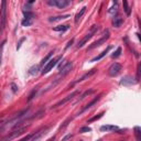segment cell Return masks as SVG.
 <instances>
[{
  "instance_id": "6da1fadb",
  "label": "cell",
  "mask_w": 141,
  "mask_h": 141,
  "mask_svg": "<svg viewBox=\"0 0 141 141\" xmlns=\"http://www.w3.org/2000/svg\"><path fill=\"white\" fill-rule=\"evenodd\" d=\"M7 23V1L1 2L0 7V34L3 32Z\"/></svg>"
},
{
  "instance_id": "7a4b0ae2",
  "label": "cell",
  "mask_w": 141,
  "mask_h": 141,
  "mask_svg": "<svg viewBox=\"0 0 141 141\" xmlns=\"http://www.w3.org/2000/svg\"><path fill=\"white\" fill-rule=\"evenodd\" d=\"M98 29H99V27H98V26H96V24H94V26L92 27V29H90V31H89L88 33H87V34H85L84 38H83V39L80 41V42L77 43V45H76L77 49H81V48L84 46V45H85L87 42H88V40L92 39L93 36H94L95 33H96V32L98 31Z\"/></svg>"
},
{
  "instance_id": "3957f363",
  "label": "cell",
  "mask_w": 141,
  "mask_h": 141,
  "mask_svg": "<svg viewBox=\"0 0 141 141\" xmlns=\"http://www.w3.org/2000/svg\"><path fill=\"white\" fill-rule=\"evenodd\" d=\"M27 130V127H22V128H17V129H14L13 131H11L9 132L6 137H3L2 140L1 141H11V140H13L15 139L17 137H19L20 135H22L24 131Z\"/></svg>"
},
{
  "instance_id": "277c9868",
  "label": "cell",
  "mask_w": 141,
  "mask_h": 141,
  "mask_svg": "<svg viewBox=\"0 0 141 141\" xmlns=\"http://www.w3.org/2000/svg\"><path fill=\"white\" fill-rule=\"evenodd\" d=\"M109 36H110V32H109V30H105V32H104V34H103L101 38L99 39V40H97V41H95V42H93V43L88 46V49H87V50H93V49L97 48V46H100L101 44H104L107 40L109 39Z\"/></svg>"
},
{
  "instance_id": "5b68a950",
  "label": "cell",
  "mask_w": 141,
  "mask_h": 141,
  "mask_svg": "<svg viewBox=\"0 0 141 141\" xmlns=\"http://www.w3.org/2000/svg\"><path fill=\"white\" fill-rule=\"evenodd\" d=\"M61 59H62V56H57V57H55V59L50 60L48 63L44 65V67H43V69H42V72H41V74H42V75H44V74H48L50 71H51V69L57 64V62H59Z\"/></svg>"
},
{
  "instance_id": "8992f818",
  "label": "cell",
  "mask_w": 141,
  "mask_h": 141,
  "mask_svg": "<svg viewBox=\"0 0 141 141\" xmlns=\"http://www.w3.org/2000/svg\"><path fill=\"white\" fill-rule=\"evenodd\" d=\"M46 3L49 6H55L60 9H64L69 5L71 1L69 0H48Z\"/></svg>"
},
{
  "instance_id": "52a82bcc",
  "label": "cell",
  "mask_w": 141,
  "mask_h": 141,
  "mask_svg": "<svg viewBox=\"0 0 141 141\" xmlns=\"http://www.w3.org/2000/svg\"><path fill=\"white\" fill-rule=\"evenodd\" d=\"M77 94H78V92L76 90V92H73L71 95H67V96H66L65 98H63V99H62V100H60L59 103H56L55 105H53V106H52V109H55V108H59V107H61V106H64L66 103H68L69 100H72V99L75 97Z\"/></svg>"
},
{
  "instance_id": "ba28073f",
  "label": "cell",
  "mask_w": 141,
  "mask_h": 141,
  "mask_svg": "<svg viewBox=\"0 0 141 141\" xmlns=\"http://www.w3.org/2000/svg\"><path fill=\"white\" fill-rule=\"evenodd\" d=\"M121 68H122L121 64H119V63H113V64L110 65L109 69H108V75L111 76V77L117 76L118 74L120 73V71H121Z\"/></svg>"
},
{
  "instance_id": "9c48e42d",
  "label": "cell",
  "mask_w": 141,
  "mask_h": 141,
  "mask_svg": "<svg viewBox=\"0 0 141 141\" xmlns=\"http://www.w3.org/2000/svg\"><path fill=\"white\" fill-rule=\"evenodd\" d=\"M72 68H73V63L72 62H68V63H66L62 68H60L59 75L62 76V77H64L65 75H67L71 71H72Z\"/></svg>"
},
{
  "instance_id": "30bf717a",
  "label": "cell",
  "mask_w": 141,
  "mask_h": 141,
  "mask_svg": "<svg viewBox=\"0 0 141 141\" xmlns=\"http://www.w3.org/2000/svg\"><path fill=\"white\" fill-rule=\"evenodd\" d=\"M99 98H100V97H99V96H97V97H95L94 99H93V100L92 101H90L89 104H87V105H85V107H83V108H82V110L81 111H78V113L76 114V117H77V116H80V115H82L83 113H84V111H86L87 109H89L90 108V107H92L93 105H95V104H96L98 100H99Z\"/></svg>"
},
{
  "instance_id": "8fae6325",
  "label": "cell",
  "mask_w": 141,
  "mask_h": 141,
  "mask_svg": "<svg viewBox=\"0 0 141 141\" xmlns=\"http://www.w3.org/2000/svg\"><path fill=\"white\" fill-rule=\"evenodd\" d=\"M110 50H111V46H107V49H106V50H104V51H103V52H101L99 55H97V56L93 57V59L90 60V62H92V63H93V62H96V61L101 60L104 56H106V55H107V53H108V52L110 51Z\"/></svg>"
},
{
  "instance_id": "7c38bea8",
  "label": "cell",
  "mask_w": 141,
  "mask_h": 141,
  "mask_svg": "<svg viewBox=\"0 0 141 141\" xmlns=\"http://www.w3.org/2000/svg\"><path fill=\"white\" fill-rule=\"evenodd\" d=\"M96 68H93V69H90L88 73H86V74H84V75H83L81 78H78L77 80V83H80V82H83V81H85V80H87V78H89L90 76H93L95 73H96Z\"/></svg>"
},
{
  "instance_id": "4fadbf2b",
  "label": "cell",
  "mask_w": 141,
  "mask_h": 141,
  "mask_svg": "<svg viewBox=\"0 0 141 141\" xmlns=\"http://www.w3.org/2000/svg\"><path fill=\"white\" fill-rule=\"evenodd\" d=\"M122 23H123V19L120 18V17H118V15L115 17V18L113 19V24H114L115 28H120Z\"/></svg>"
},
{
  "instance_id": "5bb4252c",
  "label": "cell",
  "mask_w": 141,
  "mask_h": 141,
  "mask_svg": "<svg viewBox=\"0 0 141 141\" xmlns=\"http://www.w3.org/2000/svg\"><path fill=\"white\" fill-rule=\"evenodd\" d=\"M86 9H87V8L86 7H83L82 8V9L80 10V12H78V13L75 15V24H77L78 22H80L81 21V19H82V17L83 15H84V13H85V12H86Z\"/></svg>"
},
{
  "instance_id": "9a60e30c",
  "label": "cell",
  "mask_w": 141,
  "mask_h": 141,
  "mask_svg": "<svg viewBox=\"0 0 141 141\" xmlns=\"http://www.w3.org/2000/svg\"><path fill=\"white\" fill-rule=\"evenodd\" d=\"M69 14H65V15H57V17H51L49 18V21L50 22H55V21H60V20H64V19H67L69 18Z\"/></svg>"
},
{
  "instance_id": "2e32d148",
  "label": "cell",
  "mask_w": 141,
  "mask_h": 141,
  "mask_svg": "<svg viewBox=\"0 0 141 141\" xmlns=\"http://www.w3.org/2000/svg\"><path fill=\"white\" fill-rule=\"evenodd\" d=\"M69 29V26L68 24H61V26H56L53 28V30L54 31H59V32H65L67 31Z\"/></svg>"
},
{
  "instance_id": "e0dca14e",
  "label": "cell",
  "mask_w": 141,
  "mask_h": 141,
  "mask_svg": "<svg viewBox=\"0 0 141 141\" xmlns=\"http://www.w3.org/2000/svg\"><path fill=\"white\" fill-rule=\"evenodd\" d=\"M134 78H132L131 76H126V77H123L122 78V81H120V84L121 85H131V84H134Z\"/></svg>"
},
{
  "instance_id": "ac0fdd59",
  "label": "cell",
  "mask_w": 141,
  "mask_h": 141,
  "mask_svg": "<svg viewBox=\"0 0 141 141\" xmlns=\"http://www.w3.org/2000/svg\"><path fill=\"white\" fill-rule=\"evenodd\" d=\"M100 130L101 131H115V130H118V128L113 125H105V126L100 127Z\"/></svg>"
},
{
  "instance_id": "d6986e66",
  "label": "cell",
  "mask_w": 141,
  "mask_h": 141,
  "mask_svg": "<svg viewBox=\"0 0 141 141\" xmlns=\"http://www.w3.org/2000/svg\"><path fill=\"white\" fill-rule=\"evenodd\" d=\"M40 67H41L40 64H36L34 66H32V67L29 69V74H30V75H35V74L40 71Z\"/></svg>"
},
{
  "instance_id": "ffe728a7",
  "label": "cell",
  "mask_w": 141,
  "mask_h": 141,
  "mask_svg": "<svg viewBox=\"0 0 141 141\" xmlns=\"http://www.w3.org/2000/svg\"><path fill=\"white\" fill-rule=\"evenodd\" d=\"M122 5H123V10H125L126 14H127V15H130V14H131V9H130L129 5H128V2L125 0V1L122 2Z\"/></svg>"
},
{
  "instance_id": "44dd1931",
  "label": "cell",
  "mask_w": 141,
  "mask_h": 141,
  "mask_svg": "<svg viewBox=\"0 0 141 141\" xmlns=\"http://www.w3.org/2000/svg\"><path fill=\"white\" fill-rule=\"evenodd\" d=\"M52 55H53V52H50L49 54H48L46 56H45V57H44V59H43L42 61H41L40 66H42V65H45V64H46V63H48V61H49L50 59H51V56H52Z\"/></svg>"
},
{
  "instance_id": "7402d4cb",
  "label": "cell",
  "mask_w": 141,
  "mask_h": 141,
  "mask_svg": "<svg viewBox=\"0 0 141 141\" xmlns=\"http://www.w3.org/2000/svg\"><path fill=\"white\" fill-rule=\"evenodd\" d=\"M7 41L3 40L1 43H0V65L2 63V52H3V48H5V44H6Z\"/></svg>"
},
{
  "instance_id": "603a6c76",
  "label": "cell",
  "mask_w": 141,
  "mask_h": 141,
  "mask_svg": "<svg viewBox=\"0 0 141 141\" xmlns=\"http://www.w3.org/2000/svg\"><path fill=\"white\" fill-rule=\"evenodd\" d=\"M121 51H122L121 48H118L117 50H116V52L111 54V57H113V59H117V57H119L120 55H121Z\"/></svg>"
},
{
  "instance_id": "cb8c5ba5",
  "label": "cell",
  "mask_w": 141,
  "mask_h": 141,
  "mask_svg": "<svg viewBox=\"0 0 141 141\" xmlns=\"http://www.w3.org/2000/svg\"><path fill=\"white\" fill-rule=\"evenodd\" d=\"M92 93H94V89H89V90H86V92L84 93V94H83L82 95V96H81V98H78L77 99V100H76V103L77 101H81L82 100V99H84L86 96H87V95H89V94H92Z\"/></svg>"
},
{
  "instance_id": "d4e9b609",
  "label": "cell",
  "mask_w": 141,
  "mask_h": 141,
  "mask_svg": "<svg viewBox=\"0 0 141 141\" xmlns=\"http://www.w3.org/2000/svg\"><path fill=\"white\" fill-rule=\"evenodd\" d=\"M32 21H33V20H30V19H23L21 24H22L23 27H30L31 24H32Z\"/></svg>"
},
{
  "instance_id": "484cf974",
  "label": "cell",
  "mask_w": 141,
  "mask_h": 141,
  "mask_svg": "<svg viewBox=\"0 0 141 141\" xmlns=\"http://www.w3.org/2000/svg\"><path fill=\"white\" fill-rule=\"evenodd\" d=\"M92 131V128L89 127H83L80 129V134H85V132H90Z\"/></svg>"
},
{
  "instance_id": "4316f807",
  "label": "cell",
  "mask_w": 141,
  "mask_h": 141,
  "mask_svg": "<svg viewBox=\"0 0 141 141\" xmlns=\"http://www.w3.org/2000/svg\"><path fill=\"white\" fill-rule=\"evenodd\" d=\"M135 131H136V137H137V140L140 141V128H139V127H136V128H135Z\"/></svg>"
},
{
  "instance_id": "83f0119b",
  "label": "cell",
  "mask_w": 141,
  "mask_h": 141,
  "mask_svg": "<svg viewBox=\"0 0 141 141\" xmlns=\"http://www.w3.org/2000/svg\"><path fill=\"white\" fill-rule=\"evenodd\" d=\"M103 115H104V113L99 114L98 116H95V117H93L92 119H89V120H88V122H92V121H95V120H97V119H99V118H101V117H103Z\"/></svg>"
},
{
  "instance_id": "f1b7e54d",
  "label": "cell",
  "mask_w": 141,
  "mask_h": 141,
  "mask_svg": "<svg viewBox=\"0 0 141 141\" xmlns=\"http://www.w3.org/2000/svg\"><path fill=\"white\" fill-rule=\"evenodd\" d=\"M116 11H117V5H115V7H111L110 9L108 10V12H109V13H111V14H113L114 12H116Z\"/></svg>"
},
{
  "instance_id": "f546056e",
  "label": "cell",
  "mask_w": 141,
  "mask_h": 141,
  "mask_svg": "<svg viewBox=\"0 0 141 141\" xmlns=\"http://www.w3.org/2000/svg\"><path fill=\"white\" fill-rule=\"evenodd\" d=\"M72 138H73V135H67V136H65L64 138H62V140H61V141H67V140L72 139Z\"/></svg>"
},
{
  "instance_id": "4dcf8cb0",
  "label": "cell",
  "mask_w": 141,
  "mask_h": 141,
  "mask_svg": "<svg viewBox=\"0 0 141 141\" xmlns=\"http://www.w3.org/2000/svg\"><path fill=\"white\" fill-rule=\"evenodd\" d=\"M11 88H12V92L13 93H17V90H18V87H17V85L13 84V83L11 84Z\"/></svg>"
},
{
  "instance_id": "1f68e13d",
  "label": "cell",
  "mask_w": 141,
  "mask_h": 141,
  "mask_svg": "<svg viewBox=\"0 0 141 141\" xmlns=\"http://www.w3.org/2000/svg\"><path fill=\"white\" fill-rule=\"evenodd\" d=\"M73 42H74V39H71V41H68V43H67V44H66V46H65V49H68V48L71 46V45H72V44H73Z\"/></svg>"
},
{
  "instance_id": "d6a6232c",
  "label": "cell",
  "mask_w": 141,
  "mask_h": 141,
  "mask_svg": "<svg viewBox=\"0 0 141 141\" xmlns=\"http://www.w3.org/2000/svg\"><path fill=\"white\" fill-rule=\"evenodd\" d=\"M24 40H26V38H22L21 40H20V42L18 43V46H17V50H19V49H20V46H21V43L23 42V41H24Z\"/></svg>"
},
{
  "instance_id": "836d02e7",
  "label": "cell",
  "mask_w": 141,
  "mask_h": 141,
  "mask_svg": "<svg viewBox=\"0 0 141 141\" xmlns=\"http://www.w3.org/2000/svg\"><path fill=\"white\" fill-rule=\"evenodd\" d=\"M35 93H36V90H33V92H32V94L30 95V97H29V100H31V99L33 98V95H34Z\"/></svg>"
},
{
  "instance_id": "e575fe53",
  "label": "cell",
  "mask_w": 141,
  "mask_h": 141,
  "mask_svg": "<svg viewBox=\"0 0 141 141\" xmlns=\"http://www.w3.org/2000/svg\"><path fill=\"white\" fill-rule=\"evenodd\" d=\"M55 140V137H53V138H51V139H49L48 141H54Z\"/></svg>"
},
{
  "instance_id": "d590c367",
  "label": "cell",
  "mask_w": 141,
  "mask_h": 141,
  "mask_svg": "<svg viewBox=\"0 0 141 141\" xmlns=\"http://www.w3.org/2000/svg\"><path fill=\"white\" fill-rule=\"evenodd\" d=\"M80 141H83V140H80Z\"/></svg>"
}]
</instances>
